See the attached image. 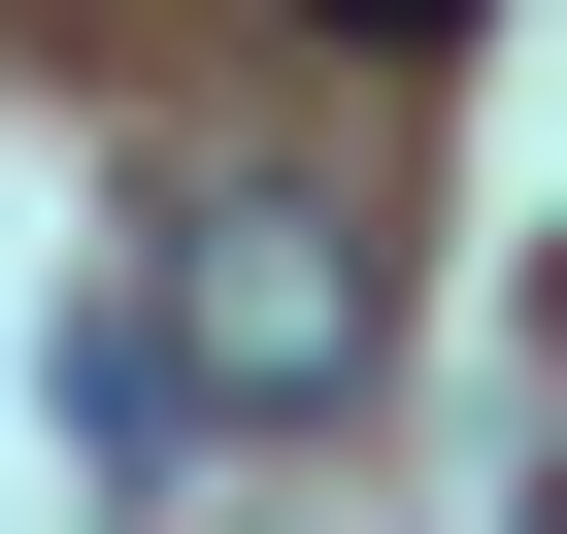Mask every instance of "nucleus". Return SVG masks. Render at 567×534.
Masks as SVG:
<instances>
[{"mask_svg":"<svg viewBox=\"0 0 567 534\" xmlns=\"http://www.w3.org/2000/svg\"><path fill=\"white\" fill-rule=\"evenodd\" d=\"M368 335H401V301H368V201L234 167V201L167 234V368H200L234 434H334V401H368Z\"/></svg>","mask_w":567,"mask_h":534,"instance_id":"1","label":"nucleus"},{"mask_svg":"<svg viewBox=\"0 0 567 534\" xmlns=\"http://www.w3.org/2000/svg\"><path fill=\"white\" fill-rule=\"evenodd\" d=\"M301 34H467V0H301Z\"/></svg>","mask_w":567,"mask_h":534,"instance_id":"2","label":"nucleus"}]
</instances>
